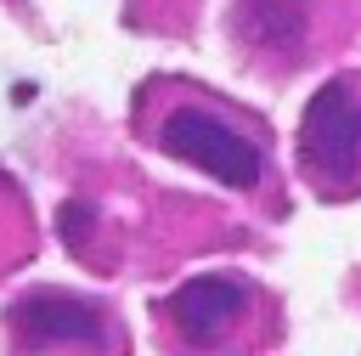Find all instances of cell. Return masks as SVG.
Listing matches in <instances>:
<instances>
[{"label": "cell", "mask_w": 361, "mask_h": 356, "mask_svg": "<svg viewBox=\"0 0 361 356\" xmlns=\"http://www.w3.org/2000/svg\"><path fill=\"white\" fill-rule=\"evenodd\" d=\"M152 141L169 153V158H186L197 170H209L214 181L237 186V192H254L265 181V141L254 130H243L237 113H226L220 102L209 96H192V90H175L152 124Z\"/></svg>", "instance_id": "1"}, {"label": "cell", "mask_w": 361, "mask_h": 356, "mask_svg": "<svg viewBox=\"0 0 361 356\" xmlns=\"http://www.w3.org/2000/svg\"><path fill=\"white\" fill-rule=\"evenodd\" d=\"M299 170L322 198L361 192V73L327 79L299 124Z\"/></svg>", "instance_id": "2"}, {"label": "cell", "mask_w": 361, "mask_h": 356, "mask_svg": "<svg viewBox=\"0 0 361 356\" xmlns=\"http://www.w3.org/2000/svg\"><path fill=\"white\" fill-rule=\"evenodd\" d=\"M333 11L338 0H231V34L248 62L288 73L327 45Z\"/></svg>", "instance_id": "3"}, {"label": "cell", "mask_w": 361, "mask_h": 356, "mask_svg": "<svg viewBox=\"0 0 361 356\" xmlns=\"http://www.w3.org/2000/svg\"><path fill=\"white\" fill-rule=\"evenodd\" d=\"M248 316V288L237 277H192L169 294V322L186 345H226Z\"/></svg>", "instance_id": "4"}, {"label": "cell", "mask_w": 361, "mask_h": 356, "mask_svg": "<svg viewBox=\"0 0 361 356\" xmlns=\"http://www.w3.org/2000/svg\"><path fill=\"white\" fill-rule=\"evenodd\" d=\"M11 333L23 345H102L107 339V322L90 299H73V294H28L11 305Z\"/></svg>", "instance_id": "5"}]
</instances>
